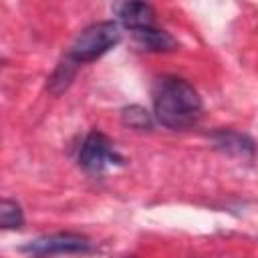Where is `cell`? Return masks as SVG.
<instances>
[{"instance_id": "1", "label": "cell", "mask_w": 258, "mask_h": 258, "mask_svg": "<svg viewBox=\"0 0 258 258\" xmlns=\"http://www.w3.org/2000/svg\"><path fill=\"white\" fill-rule=\"evenodd\" d=\"M204 113L200 93L185 79L161 77L153 87V115L167 129L194 127Z\"/></svg>"}, {"instance_id": "2", "label": "cell", "mask_w": 258, "mask_h": 258, "mask_svg": "<svg viewBox=\"0 0 258 258\" xmlns=\"http://www.w3.org/2000/svg\"><path fill=\"white\" fill-rule=\"evenodd\" d=\"M119 40H121V26L115 20L93 22L75 36L64 58H69L77 67L85 62H93L101 58L105 52H109L113 46H117Z\"/></svg>"}, {"instance_id": "3", "label": "cell", "mask_w": 258, "mask_h": 258, "mask_svg": "<svg viewBox=\"0 0 258 258\" xmlns=\"http://www.w3.org/2000/svg\"><path fill=\"white\" fill-rule=\"evenodd\" d=\"M77 163H79V167H81L83 171H87V173H91V175H101V173H105L109 167H119V165H123L125 159H123V155L113 147L111 139H109L105 133L93 129V131L85 137V141L81 143V147H79Z\"/></svg>"}, {"instance_id": "4", "label": "cell", "mask_w": 258, "mask_h": 258, "mask_svg": "<svg viewBox=\"0 0 258 258\" xmlns=\"http://www.w3.org/2000/svg\"><path fill=\"white\" fill-rule=\"evenodd\" d=\"M95 250V244L79 232H54L38 236L20 246V252L32 258H50L58 254H89Z\"/></svg>"}, {"instance_id": "5", "label": "cell", "mask_w": 258, "mask_h": 258, "mask_svg": "<svg viewBox=\"0 0 258 258\" xmlns=\"http://www.w3.org/2000/svg\"><path fill=\"white\" fill-rule=\"evenodd\" d=\"M113 14L117 16V24L133 30L149 28L155 22V8L147 2H115Z\"/></svg>"}, {"instance_id": "6", "label": "cell", "mask_w": 258, "mask_h": 258, "mask_svg": "<svg viewBox=\"0 0 258 258\" xmlns=\"http://www.w3.org/2000/svg\"><path fill=\"white\" fill-rule=\"evenodd\" d=\"M210 139L214 141L216 149H220L228 155H242V157L254 155V141L246 133L232 131V129H218L210 135Z\"/></svg>"}, {"instance_id": "7", "label": "cell", "mask_w": 258, "mask_h": 258, "mask_svg": "<svg viewBox=\"0 0 258 258\" xmlns=\"http://www.w3.org/2000/svg\"><path fill=\"white\" fill-rule=\"evenodd\" d=\"M133 38L141 48L151 50V52H169L177 48V40L167 30H159L155 26L133 30Z\"/></svg>"}, {"instance_id": "8", "label": "cell", "mask_w": 258, "mask_h": 258, "mask_svg": "<svg viewBox=\"0 0 258 258\" xmlns=\"http://www.w3.org/2000/svg\"><path fill=\"white\" fill-rule=\"evenodd\" d=\"M24 226V212L16 200L0 198V230H20Z\"/></svg>"}, {"instance_id": "9", "label": "cell", "mask_w": 258, "mask_h": 258, "mask_svg": "<svg viewBox=\"0 0 258 258\" xmlns=\"http://www.w3.org/2000/svg\"><path fill=\"white\" fill-rule=\"evenodd\" d=\"M75 73H77V64L71 62L69 58H62V60L58 62V67L54 69L52 77L48 79V91H50L52 95H60L62 91H67L69 85H71L73 79H75Z\"/></svg>"}, {"instance_id": "10", "label": "cell", "mask_w": 258, "mask_h": 258, "mask_svg": "<svg viewBox=\"0 0 258 258\" xmlns=\"http://www.w3.org/2000/svg\"><path fill=\"white\" fill-rule=\"evenodd\" d=\"M121 121H123V125H127L129 129H135V131H147V129H151V115L141 105H129V107H125L121 111Z\"/></svg>"}]
</instances>
